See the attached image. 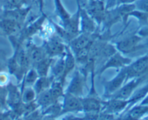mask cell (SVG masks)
<instances>
[{
  "label": "cell",
  "instance_id": "obj_1",
  "mask_svg": "<svg viewBox=\"0 0 148 120\" xmlns=\"http://www.w3.org/2000/svg\"><path fill=\"white\" fill-rule=\"evenodd\" d=\"M127 81L128 78L126 67H123L121 69V70L114 78L104 83V98L105 99L109 98L116 91H119Z\"/></svg>",
  "mask_w": 148,
  "mask_h": 120
},
{
  "label": "cell",
  "instance_id": "obj_2",
  "mask_svg": "<svg viewBox=\"0 0 148 120\" xmlns=\"http://www.w3.org/2000/svg\"><path fill=\"white\" fill-rule=\"evenodd\" d=\"M85 9L91 17L96 21L97 25L100 26L102 23L107 8L105 5V2L101 0H92V1H81Z\"/></svg>",
  "mask_w": 148,
  "mask_h": 120
},
{
  "label": "cell",
  "instance_id": "obj_3",
  "mask_svg": "<svg viewBox=\"0 0 148 120\" xmlns=\"http://www.w3.org/2000/svg\"><path fill=\"white\" fill-rule=\"evenodd\" d=\"M67 44L61 38L55 34L47 39L44 43L43 46L49 57L55 58L65 54Z\"/></svg>",
  "mask_w": 148,
  "mask_h": 120
},
{
  "label": "cell",
  "instance_id": "obj_4",
  "mask_svg": "<svg viewBox=\"0 0 148 120\" xmlns=\"http://www.w3.org/2000/svg\"><path fill=\"white\" fill-rule=\"evenodd\" d=\"M86 80L87 77H86L80 70H76L74 72L73 75L65 92L71 93L80 98L84 97Z\"/></svg>",
  "mask_w": 148,
  "mask_h": 120
},
{
  "label": "cell",
  "instance_id": "obj_5",
  "mask_svg": "<svg viewBox=\"0 0 148 120\" xmlns=\"http://www.w3.org/2000/svg\"><path fill=\"white\" fill-rule=\"evenodd\" d=\"M79 112H83V106L81 98L71 93L65 92L62 96L61 115L68 113Z\"/></svg>",
  "mask_w": 148,
  "mask_h": 120
},
{
  "label": "cell",
  "instance_id": "obj_6",
  "mask_svg": "<svg viewBox=\"0 0 148 120\" xmlns=\"http://www.w3.org/2000/svg\"><path fill=\"white\" fill-rule=\"evenodd\" d=\"M102 108L101 112L109 113L116 114L121 113L126 109H129L130 106L129 100L121 99V98H110L106 101H102Z\"/></svg>",
  "mask_w": 148,
  "mask_h": 120
},
{
  "label": "cell",
  "instance_id": "obj_7",
  "mask_svg": "<svg viewBox=\"0 0 148 120\" xmlns=\"http://www.w3.org/2000/svg\"><path fill=\"white\" fill-rule=\"evenodd\" d=\"M132 62V59L129 57H126L123 55L121 52L118 51L113 56H111L109 59L105 62V64L100 67L99 73V75L102 74L105 70L110 68H123L127 67L128 65Z\"/></svg>",
  "mask_w": 148,
  "mask_h": 120
},
{
  "label": "cell",
  "instance_id": "obj_8",
  "mask_svg": "<svg viewBox=\"0 0 148 120\" xmlns=\"http://www.w3.org/2000/svg\"><path fill=\"white\" fill-rule=\"evenodd\" d=\"M77 5L80 11V25L82 33H96L97 31V23L96 21L89 15L84 7L81 3V0H77Z\"/></svg>",
  "mask_w": 148,
  "mask_h": 120
},
{
  "label": "cell",
  "instance_id": "obj_9",
  "mask_svg": "<svg viewBox=\"0 0 148 120\" xmlns=\"http://www.w3.org/2000/svg\"><path fill=\"white\" fill-rule=\"evenodd\" d=\"M143 76H140V77H134V78L128 80L127 83H125L124 85L119 89V91H116L109 98H116L125 100L129 99V98L134 94V92L135 91L136 87L143 81Z\"/></svg>",
  "mask_w": 148,
  "mask_h": 120
},
{
  "label": "cell",
  "instance_id": "obj_10",
  "mask_svg": "<svg viewBox=\"0 0 148 120\" xmlns=\"http://www.w3.org/2000/svg\"><path fill=\"white\" fill-rule=\"evenodd\" d=\"M148 68V54L142 56L132 62L129 65L126 67L128 80L134 77H140L145 74Z\"/></svg>",
  "mask_w": 148,
  "mask_h": 120
},
{
  "label": "cell",
  "instance_id": "obj_11",
  "mask_svg": "<svg viewBox=\"0 0 148 120\" xmlns=\"http://www.w3.org/2000/svg\"><path fill=\"white\" fill-rule=\"evenodd\" d=\"M142 36L134 34L119 41L116 43V49L122 54H129L139 50V43L142 41Z\"/></svg>",
  "mask_w": 148,
  "mask_h": 120
},
{
  "label": "cell",
  "instance_id": "obj_12",
  "mask_svg": "<svg viewBox=\"0 0 148 120\" xmlns=\"http://www.w3.org/2000/svg\"><path fill=\"white\" fill-rule=\"evenodd\" d=\"M99 36V33H97V32L95 33H81L79 36L72 39L68 44L69 45L73 52H75L82 48L92 44Z\"/></svg>",
  "mask_w": 148,
  "mask_h": 120
},
{
  "label": "cell",
  "instance_id": "obj_13",
  "mask_svg": "<svg viewBox=\"0 0 148 120\" xmlns=\"http://www.w3.org/2000/svg\"><path fill=\"white\" fill-rule=\"evenodd\" d=\"M82 106H83V112L86 113H95L99 114L102 111V101L99 96H90L88 95L86 97H82Z\"/></svg>",
  "mask_w": 148,
  "mask_h": 120
},
{
  "label": "cell",
  "instance_id": "obj_14",
  "mask_svg": "<svg viewBox=\"0 0 148 120\" xmlns=\"http://www.w3.org/2000/svg\"><path fill=\"white\" fill-rule=\"evenodd\" d=\"M62 25L73 37H76L82 33L80 25V11L79 8L76 14L71 15L69 19L62 22Z\"/></svg>",
  "mask_w": 148,
  "mask_h": 120
},
{
  "label": "cell",
  "instance_id": "obj_15",
  "mask_svg": "<svg viewBox=\"0 0 148 120\" xmlns=\"http://www.w3.org/2000/svg\"><path fill=\"white\" fill-rule=\"evenodd\" d=\"M27 49H28L32 67L48 56L43 46H39L34 43H29L27 46Z\"/></svg>",
  "mask_w": 148,
  "mask_h": 120
},
{
  "label": "cell",
  "instance_id": "obj_16",
  "mask_svg": "<svg viewBox=\"0 0 148 120\" xmlns=\"http://www.w3.org/2000/svg\"><path fill=\"white\" fill-rule=\"evenodd\" d=\"M31 9V7L29 6L25 8H23L22 7L21 8H17V9L7 10L5 12L4 18H10V19L13 20L18 22L20 25L23 26L25 20H26Z\"/></svg>",
  "mask_w": 148,
  "mask_h": 120
},
{
  "label": "cell",
  "instance_id": "obj_17",
  "mask_svg": "<svg viewBox=\"0 0 148 120\" xmlns=\"http://www.w3.org/2000/svg\"><path fill=\"white\" fill-rule=\"evenodd\" d=\"M8 88V105L11 108H14L22 102V89L20 90L17 85L9 83L7 85Z\"/></svg>",
  "mask_w": 148,
  "mask_h": 120
},
{
  "label": "cell",
  "instance_id": "obj_18",
  "mask_svg": "<svg viewBox=\"0 0 148 120\" xmlns=\"http://www.w3.org/2000/svg\"><path fill=\"white\" fill-rule=\"evenodd\" d=\"M76 65L77 64H76V58H75V56H74L73 52L71 50L69 45L67 44L66 52H65V70H64L62 77L60 80L64 85H65V80H66V77L68 75L75 69Z\"/></svg>",
  "mask_w": 148,
  "mask_h": 120
},
{
  "label": "cell",
  "instance_id": "obj_19",
  "mask_svg": "<svg viewBox=\"0 0 148 120\" xmlns=\"http://www.w3.org/2000/svg\"><path fill=\"white\" fill-rule=\"evenodd\" d=\"M23 26L16 21L10 18H4L0 20V28L5 33L9 36H13L21 31Z\"/></svg>",
  "mask_w": 148,
  "mask_h": 120
},
{
  "label": "cell",
  "instance_id": "obj_20",
  "mask_svg": "<svg viewBox=\"0 0 148 120\" xmlns=\"http://www.w3.org/2000/svg\"><path fill=\"white\" fill-rule=\"evenodd\" d=\"M55 78L53 75L39 77L33 86L37 95H39L41 93L50 88L51 85H52V83L55 81Z\"/></svg>",
  "mask_w": 148,
  "mask_h": 120
},
{
  "label": "cell",
  "instance_id": "obj_21",
  "mask_svg": "<svg viewBox=\"0 0 148 120\" xmlns=\"http://www.w3.org/2000/svg\"><path fill=\"white\" fill-rule=\"evenodd\" d=\"M36 101V103L39 105V108H41L42 111H44L47 108H48L49 106L55 103L53 98H52V96L51 94L49 89L41 93L39 95H37Z\"/></svg>",
  "mask_w": 148,
  "mask_h": 120
},
{
  "label": "cell",
  "instance_id": "obj_22",
  "mask_svg": "<svg viewBox=\"0 0 148 120\" xmlns=\"http://www.w3.org/2000/svg\"><path fill=\"white\" fill-rule=\"evenodd\" d=\"M55 58L49 57L47 56L45 58V59L39 62V63H37L34 68L37 71L38 74H39V77H43V76H47L49 75V72L51 70L52 64L54 62Z\"/></svg>",
  "mask_w": 148,
  "mask_h": 120
},
{
  "label": "cell",
  "instance_id": "obj_23",
  "mask_svg": "<svg viewBox=\"0 0 148 120\" xmlns=\"http://www.w3.org/2000/svg\"><path fill=\"white\" fill-rule=\"evenodd\" d=\"M65 54L58 56V59H55L51 67L52 75L55 77V80H60L63 75L65 70Z\"/></svg>",
  "mask_w": 148,
  "mask_h": 120
},
{
  "label": "cell",
  "instance_id": "obj_24",
  "mask_svg": "<svg viewBox=\"0 0 148 120\" xmlns=\"http://www.w3.org/2000/svg\"><path fill=\"white\" fill-rule=\"evenodd\" d=\"M117 52L118 49H116V45L112 44L110 42H107L101 51V53L99 54V58H98L97 62H97L102 63V65H101V67H102L105 64V62Z\"/></svg>",
  "mask_w": 148,
  "mask_h": 120
},
{
  "label": "cell",
  "instance_id": "obj_25",
  "mask_svg": "<svg viewBox=\"0 0 148 120\" xmlns=\"http://www.w3.org/2000/svg\"><path fill=\"white\" fill-rule=\"evenodd\" d=\"M148 112V106L139 105L132 107V108L128 109V114L126 119H139L146 113Z\"/></svg>",
  "mask_w": 148,
  "mask_h": 120
},
{
  "label": "cell",
  "instance_id": "obj_26",
  "mask_svg": "<svg viewBox=\"0 0 148 120\" xmlns=\"http://www.w3.org/2000/svg\"><path fill=\"white\" fill-rule=\"evenodd\" d=\"M49 90H50L52 98L55 102L59 101L60 98H62L64 94H65L64 93V85L61 83L60 80H55Z\"/></svg>",
  "mask_w": 148,
  "mask_h": 120
},
{
  "label": "cell",
  "instance_id": "obj_27",
  "mask_svg": "<svg viewBox=\"0 0 148 120\" xmlns=\"http://www.w3.org/2000/svg\"><path fill=\"white\" fill-rule=\"evenodd\" d=\"M91 45L86 46L84 48H82V49L73 52L74 56H75V58H76V64L79 65L80 67H82V66H84L87 62L88 59H89V49H90Z\"/></svg>",
  "mask_w": 148,
  "mask_h": 120
},
{
  "label": "cell",
  "instance_id": "obj_28",
  "mask_svg": "<svg viewBox=\"0 0 148 120\" xmlns=\"http://www.w3.org/2000/svg\"><path fill=\"white\" fill-rule=\"evenodd\" d=\"M39 77V75L36 70V69L34 67H31L25 73V76L23 79V87H26V86L33 87Z\"/></svg>",
  "mask_w": 148,
  "mask_h": 120
},
{
  "label": "cell",
  "instance_id": "obj_29",
  "mask_svg": "<svg viewBox=\"0 0 148 120\" xmlns=\"http://www.w3.org/2000/svg\"><path fill=\"white\" fill-rule=\"evenodd\" d=\"M51 23H52V26L54 27V29H55V32H56V34L60 38H61L64 41L66 42L67 43H69L72 39H73L75 38L62 25H58V23H56V22H55L52 20H51Z\"/></svg>",
  "mask_w": 148,
  "mask_h": 120
},
{
  "label": "cell",
  "instance_id": "obj_30",
  "mask_svg": "<svg viewBox=\"0 0 148 120\" xmlns=\"http://www.w3.org/2000/svg\"><path fill=\"white\" fill-rule=\"evenodd\" d=\"M148 94V84L146 85L145 86H144L143 87L140 88L138 91H136L134 92V94H132V96L129 98V99H128L130 103V106L129 107L132 106L133 105H134L136 103H137L139 101H142L145 96Z\"/></svg>",
  "mask_w": 148,
  "mask_h": 120
},
{
  "label": "cell",
  "instance_id": "obj_31",
  "mask_svg": "<svg viewBox=\"0 0 148 120\" xmlns=\"http://www.w3.org/2000/svg\"><path fill=\"white\" fill-rule=\"evenodd\" d=\"M37 94L33 87L26 86L22 87V101L23 103H30L36 101Z\"/></svg>",
  "mask_w": 148,
  "mask_h": 120
},
{
  "label": "cell",
  "instance_id": "obj_32",
  "mask_svg": "<svg viewBox=\"0 0 148 120\" xmlns=\"http://www.w3.org/2000/svg\"><path fill=\"white\" fill-rule=\"evenodd\" d=\"M55 5L56 15L60 18L62 22H65L67 20L69 19L71 15L64 7L62 2H61V0H55Z\"/></svg>",
  "mask_w": 148,
  "mask_h": 120
},
{
  "label": "cell",
  "instance_id": "obj_33",
  "mask_svg": "<svg viewBox=\"0 0 148 120\" xmlns=\"http://www.w3.org/2000/svg\"><path fill=\"white\" fill-rule=\"evenodd\" d=\"M25 0H5V7L8 10L21 8L25 4Z\"/></svg>",
  "mask_w": 148,
  "mask_h": 120
},
{
  "label": "cell",
  "instance_id": "obj_34",
  "mask_svg": "<svg viewBox=\"0 0 148 120\" xmlns=\"http://www.w3.org/2000/svg\"><path fill=\"white\" fill-rule=\"evenodd\" d=\"M8 88L0 85V108H5L8 104Z\"/></svg>",
  "mask_w": 148,
  "mask_h": 120
},
{
  "label": "cell",
  "instance_id": "obj_35",
  "mask_svg": "<svg viewBox=\"0 0 148 120\" xmlns=\"http://www.w3.org/2000/svg\"><path fill=\"white\" fill-rule=\"evenodd\" d=\"M136 9L148 14V0H137L135 2Z\"/></svg>",
  "mask_w": 148,
  "mask_h": 120
},
{
  "label": "cell",
  "instance_id": "obj_36",
  "mask_svg": "<svg viewBox=\"0 0 148 120\" xmlns=\"http://www.w3.org/2000/svg\"><path fill=\"white\" fill-rule=\"evenodd\" d=\"M136 34L142 36V37H146V36H148V24L147 25H145V26L142 27V28H140V29L136 32Z\"/></svg>",
  "mask_w": 148,
  "mask_h": 120
},
{
  "label": "cell",
  "instance_id": "obj_37",
  "mask_svg": "<svg viewBox=\"0 0 148 120\" xmlns=\"http://www.w3.org/2000/svg\"><path fill=\"white\" fill-rule=\"evenodd\" d=\"M8 84V76L3 72L0 73V85L4 86Z\"/></svg>",
  "mask_w": 148,
  "mask_h": 120
},
{
  "label": "cell",
  "instance_id": "obj_38",
  "mask_svg": "<svg viewBox=\"0 0 148 120\" xmlns=\"http://www.w3.org/2000/svg\"><path fill=\"white\" fill-rule=\"evenodd\" d=\"M34 3L36 4L39 7V9L42 13H43V7H44V0H32Z\"/></svg>",
  "mask_w": 148,
  "mask_h": 120
},
{
  "label": "cell",
  "instance_id": "obj_39",
  "mask_svg": "<svg viewBox=\"0 0 148 120\" xmlns=\"http://www.w3.org/2000/svg\"><path fill=\"white\" fill-rule=\"evenodd\" d=\"M139 104H141V105L148 106V94L142 100V101H141V103Z\"/></svg>",
  "mask_w": 148,
  "mask_h": 120
},
{
  "label": "cell",
  "instance_id": "obj_40",
  "mask_svg": "<svg viewBox=\"0 0 148 120\" xmlns=\"http://www.w3.org/2000/svg\"><path fill=\"white\" fill-rule=\"evenodd\" d=\"M9 117V114L8 113H2L0 111V119H6Z\"/></svg>",
  "mask_w": 148,
  "mask_h": 120
},
{
  "label": "cell",
  "instance_id": "obj_41",
  "mask_svg": "<svg viewBox=\"0 0 148 120\" xmlns=\"http://www.w3.org/2000/svg\"><path fill=\"white\" fill-rule=\"evenodd\" d=\"M5 66L2 63L0 62V73H2L3 71H5Z\"/></svg>",
  "mask_w": 148,
  "mask_h": 120
},
{
  "label": "cell",
  "instance_id": "obj_42",
  "mask_svg": "<svg viewBox=\"0 0 148 120\" xmlns=\"http://www.w3.org/2000/svg\"><path fill=\"white\" fill-rule=\"evenodd\" d=\"M144 46H148V43H147L146 45H140V44H139V49H142V48H143Z\"/></svg>",
  "mask_w": 148,
  "mask_h": 120
},
{
  "label": "cell",
  "instance_id": "obj_43",
  "mask_svg": "<svg viewBox=\"0 0 148 120\" xmlns=\"http://www.w3.org/2000/svg\"><path fill=\"white\" fill-rule=\"evenodd\" d=\"M86 1H92V0H86Z\"/></svg>",
  "mask_w": 148,
  "mask_h": 120
},
{
  "label": "cell",
  "instance_id": "obj_44",
  "mask_svg": "<svg viewBox=\"0 0 148 120\" xmlns=\"http://www.w3.org/2000/svg\"><path fill=\"white\" fill-rule=\"evenodd\" d=\"M101 1H103V2H105V0H101Z\"/></svg>",
  "mask_w": 148,
  "mask_h": 120
}]
</instances>
